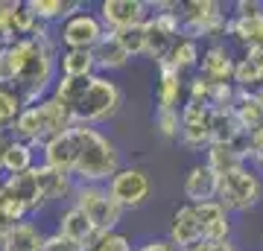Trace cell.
Masks as SVG:
<instances>
[{"mask_svg": "<svg viewBox=\"0 0 263 251\" xmlns=\"http://www.w3.org/2000/svg\"><path fill=\"white\" fill-rule=\"evenodd\" d=\"M41 152V164L65 172L76 184H108L123 167V152L103 129L73 123L59 138L47 140Z\"/></svg>", "mask_w": 263, "mask_h": 251, "instance_id": "cell-1", "label": "cell"}, {"mask_svg": "<svg viewBox=\"0 0 263 251\" xmlns=\"http://www.w3.org/2000/svg\"><path fill=\"white\" fill-rule=\"evenodd\" d=\"M21 73L15 79V88L18 96L24 100V108L27 105L41 103L44 96H50L53 85L59 79V47L56 35L53 38H21Z\"/></svg>", "mask_w": 263, "mask_h": 251, "instance_id": "cell-2", "label": "cell"}, {"mask_svg": "<svg viewBox=\"0 0 263 251\" xmlns=\"http://www.w3.org/2000/svg\"><path fill=\"white\" fill-rule=\"evenodd\" d=\"M73 126V114L67 105H62L56 96H44L41 103L27 105L24 111L18 114V120L12 126V138L24 140L29 146L41 149L47 140L59 138L62 131H67Z\"/></svg>", "mask_w": 263, "mask_h": 251, "instance_id": "cell-3", "label": "cell"}, {"mask_svg": "<svg viewBox=\"0 0 263 251\" xmlns=\"http://www.w3.org/2000/svg\"><path fill=\"white\" fill-rule=\"evenodd\" d=\"M123 103H126V93L111 76L105 73H94L85 79V88L79 93V100L73 103L70 114H73V123H82V126H103V123L114 120L120 114Z\"/></svg>", "mask_w": 263, "mask_h": 251, "instance_id": "cell-4", "label": "cell"}, {"mask_svg": "<svg viewBox=\"0 0 263 251\" xmlns=\"http://www.w3.org/2000/svg\"><path fill=\"white\" fill-rule=\"evenodd\" d=\"M181 35H190L202 44L226 41L228 21H231V3L219 0H181L179 6Z\"/></svg>", "mask_w": 263, "mask_h": 251, "instance_id": "cell-5", "label": "cell"}, {"mask_svg": "<svg viewBox=\"0 0 263 251\" xmlns=\"http://www.w3.org/2000/svg\"><path fill=\"white\" fill-rule=\"evenodd\" d=\"M179 6H181V0H158V3H149L152 15L143 24V29H146V50H143V56L149 59L152 65L167 62L173 44L179 41V35H181Z\"/></svg>", "mask_w": 263, "mask_h": 251, "instance_id": "cell-6", "label": "cell"}, {"mask_svg": "<svg viewBox=\"0 0 263 251\" xmlns=\"http://www.w3.org/2000/svg\"><path fill=\"white\" fill-rule=\"evenodd\" d=\"M216 202L226 207L228 214H252L254 207L263 202V181L254 172L252 164H240V167L228 169L219 176V193Z\"/></svg>", "mask_w": 263, "mask_h": 251, "instance_id": "cell-7", "label": "cell"}, {"mask_svg": "<svg viewBox=\"0 0 263 251\" xmlns=\"http://www.w3.org/2000/svg\"><path fill=\"white\" fill-rule=\"evenodd\" d=\"M70 205L79 207L100 234L120 231V222H123V214L126 210L111 199V193H108L105 184H76Z\"/></svg>", "mask_w": 263, "mask_h": 251, "instance_id": "cell-8", "label": "cell"}, {"mask_svg": "<svg viewBox=\"0 0 263 251\" xmlns=\"http://www.w3.org/2000/svg\"><path fill=\"white\" fill-rule=\"evenodd\" d=\"M105 35V27L97 9H79L56 27V41L62 50H94Z\"/></svg>", "mask_w": 263, "mask_h": 251, "instance_id": "cell-9", "label": "cell"}, {"mask_svg": "<svg viewBox=\"0 0 263 251\" xmlns=\"http://www.w3.org/2000/svg\"><path fill=\"white\" fill-rule=\"evenodd\" d=\"M108 193L123 210H141L152 196V178L143 167H135V164H123L117 172L108 181Z\"/></svg>", "mask_w": 263, "mask_h": 251, "instance_id": "cell-10", "label": "cell"}, {"mask_svg": "<svg viewBox=\"0 0 263 251\" xmlns=\"http://www.w3.org/2000/svg\"><path fill=\"white\" fill-rule=\"evenodd\" d=\"M105 32H123L132 27H143L149 21V0H103L97 6Z\"/></svg>", "mask_w": 263, "mask_h": 251, "instance_id": "cell-11", "label": "cell"}, {"mask_svg": "<svg viewBox=\"0 0 263 251\" xmlns=\"http://www.w3.org/2000/svg\"><path fill=\"white\" fill-rule=\"evenodd\" d=\"M234 67H237V50L228 41L205 44L202 62H199V76L202 79H208L211 85L234 82Z\"/></svg>", "mask_w": 263, "mask_h": 251, "instance_id": "cell-12", "label": "cell"}, {"mask_svg": "<svg viewBox=\"0 0 263 251\" xmlns=\"http://www.w3.org/2000/svg\"><path fill=\"white\" fill-rule=\"evenodd\" d=\"M181 146L190 152H205L211 146V108L199 103L181 105Z\"/></svg>", "mask_w": 263, "mask_h": 251, "instance_id": "cell-13", "label": "cell"}, {"mask_svg": "<svg viewBox=\"0 0 263 251\" xmlns=\"http://www.w3.org/2000/svg\"><path fill=\"white\" fill-rule=\"evenodd\" d=\"M167 240L176 245V251H190L193 245L202 242V222H199L196 205H179L170 216L167 225Z\"/></svg>", "mask_w": 263, "mask_h": 251, "instance_id": "cell-14", "label": "cell"}, {"mask_svg": "<svg viewBox=\"0 0 263 251\" xmlns=\"http://www.w3.org/2000/svg\"><path fill=\"white\" fill-rule=\"evenodd\" d=\"M219 193V176L208 167L205 161H196L193 167L184 172L181 181V196L187 205H205V202H216Z\"/></svg>", "mask_w": 263, "mask_h": 251, "instance_id": "cell-15", "label": "cell"}, {"mask_svg": "<svg viewBox=\"0 0 263 251\" xmlns=\"http://www.w3.org/2000/svg\"><path fill=\"white\" fill-rule=\"evenodd\" d=\"M184 82L187 76H181L179 70L167 62L155 65V108H170V111H181L184 105Z\"/></svg>", "mask_w": 263, "mask_h": 251, "instance_id": "cell-16", "label": "cell"}, {"mask_svg": "<svg viewBox=\"0 0 263 251\" xmlns=\"http://www.w3.org/2000/svg\"><path fill=\"white\" fill-rule=\"evenodd\" d=\"M32 169H29V172H21V176H3L0 178V184L6 187V193H9L12 199L27 210L29 219L47 207L44 196H41V190H38V181H35V172H32Z\"/></svg>", "mask_w": 263, "mask_h": 251, "instance_id": "cell-17", "label": "cell"}, {"mask_svg": "<svg viewBox=\"0 0 263 251\" xmlns=\"http://www.w3.org/2000/svg\"><path fill=\"white\" fill-rule=\"evenodd\" d=\"M56 234L67 237V240L76 242V245H82L85 251L91 248L94 240L100 237V231L91 225V219H88V216H85L76 205H65L62 210H59V216H56Z\"/></svg>", "mask_w": 263, "mask_h": 251, "instance_id": "cell-18", "label": "cell"}, {"mask_svg": "<svg viewBox=\"0 0 263 251\" xmlns=\"http://www.w3.org/2000/svg\"><path fill=\"white\" fill-rule=\"evenodd\" d=\"M35 181H38V190L44 196V202L47 205H56V202H67L70 205V199H73V190H76V181L65 172H59L53 167H44L41 161L35 164Z\"/></svg>", "mask_w": 263, "mask_h": 251, "instance_id": "cell-19", "label": "cell"}, {"mask_svg": "<svg viewBox=\"0 0 263 251\" xmlns=\"http://www.w3.org/2000/svg\"><path fill=\"white\" fill-rule=\"evenodd\" d=\"M226 41L231 47H240V53L263 50V12L260 15H252V18H237V15H231Z\"/></svg>", "mask_w": 263, "mask_h": 251, "instance_id": "cell-20", "label": "cell"}, {"mask_svg": "<svg viewBox=\"0 0 263 251\" xmlns=\"http://www.w3.org/2000/svg\"><path fill=\"white\" fill-rule=\"evenodd\" d=\"M199 222H202V242L205 240H231L234 237V222L231 214L219 202H205L196 205Z\"/></svg>", "mask_w": 263, "mask_h": 251, "instance_id": "cell-21", "label": "cell"}, {"mask_svg": "<svg viewBox=\"0 0 263 251\" xmlns=\"http://www.w3.org/2000/svg\"><path fill=\"white\" fill-rule=\"evenodd\" d=\"M91 53H94V62H97V73H105V76H111L114 70L129 67V62H132V56L126 53V47L120 44V38L114 35V32H105L103 41Z\"/></svg>", "mask_w": 263, "mask_h": 251, "instance_id": "cell-22", "label": "cell"}, {"mask_svg": "<svg viewBox=\"0 0 263 251\" xmlns=\"http://www.w3.org/2000/svg\"><path fill=\"white\" fill-rule=\"evenodd\" d=\"M44 240H47V234L38 222L32 219H24L6 234V240L0 245V251H41L44 248Z\"/></svg>", "mask_w": 263, "mask_h": 251, "instance_id": "cell-23", "label": "cell"}, {"mask_svg": "<svg viewBox=\"0 0 263 251\" xmlns=\"http://www.w3.org/2000/svg\"><path fill=\"white\" fill-rule=\"evenodd\" d=\"M205 164L214 169L216 176H222V172L240 167V164H249V158H246V138L240 143H211L205 149Z\"/></svg>", "mask_w": 263, "mask_h": 251, "instance_id": "cell-24", "label": "cell"}, {"mask_svg": "<svg viewBox=\"0 0 263 251\" xmlns=\"http://www.w3.org/2000/svg\"><path fill=\"white\" fill-rule=\"evenodd\" d=\"M202 50H205L202 41H196V38H190V35H179V41L173 44V50H170V56H167V65H173L181 76H187V73L193 76V73H199Z\"/></svg>", "mask_w": 263, "mask_h": 251, "instance_id": "cell-25", "label": "cell"}, {"mask_svg": "<svg viewBox=\"0 0 263 251\" xmlns=\"http://www.w3.org/2000/svg\"><path fill=\"white\" fill-rule=\"evenodd\" d=\"M27 6L41 24H50V27L53 24H62L73 12L85 9V3H79V0H27Z\"/></svg>", "mask_w": 263, "mask_h": 251, "instance_id": "cell-26", "label": "cell"}, {"mask_svg": "<svg viewBox=\"0 0 263 251\" xmlns=\"http://www.w3.org/2000/svg\"><path fill=\"white\" fill-rule=\"evenodd\" d=\"M35 164H38V149L9 134L6 158H3V172H6V176H21V172H29Z\"/></svg>", "mask_w": 263, "mask_h": 251, "instance_id": "cell-27", "label": "cell"}, {"mask_svg": "<svg viewBox=\"0 0 263 251\" xmlns=\"http://www.w3.org/2000/svg\"><path fill=\"white\" fill-rule=\"evenodd\" d=\"M97 73V62L91 50H62L59 53V76L88 79Z\"/></svg>", "mask_w": 263, "mask_h": 251, "instance_id": "cell-28", "label": "cell"}, {"mask_svg": "<svg viewBox=\"0 0 263 251\" xmlns=\"http://www.w3.org/2000/svg\"><path fill=\"white\" fill-rule=\"evenodd\" d=\"M234 114L246 131L263 126V93L240 91L237 93V103H234Z\"/></svg>", "mask_w": 263, "mask_h": 251, "instance_id": "cell-29", "label": "cell"}, {"mask_svg": "<svg viewBox=\"0 0 263 251\" xmlns=\"http://www.w3.org/2000/svg\"><path fill=\"white\" fill-rule=\"evenodd\" d=\"M21 73V44H0V85L3 88H15V79Z\"/></svg>", "mask_w": 263, "mask_h": 251, "instance_id": "cell-30", "label": "cell"}, {"mask_svg": "<svg viewBox=\"0 0 263 251\" xmlns=\"http://www.w3.org/2000/svg\"><path fill=\"white\" fill-rule=\"evenodd\" d=\"M21 111H24V100L18 96V91L0 85V131H3V134L12 131V126H15Z\"/></svg>", "mask_w": 263, "mask_h": 251, "instance_id": "cell-31", "label": "cell"}, {"mask_svg": "<svg viewBox=\"0 0 263 251\" xmlns=\"http://www.w3.org/2000/svg\"><path fill=\"white\" fill-rule=\"evenodd\" d=\"M152 126L164 140H179L181 131V111H170V108H155L152 114Z\"/></svg>", "mask_w": 263, "mask_h": 251, "instance_id": "cell-32", "label": "cell"}, {"mask_svg": "<svg viewBox=\"0 0 263 251\" xmlns=\"http://www.w3.org/2000/svg\"><path fill=\"white\" fill-rule=\"evenodd\" d=\"M88 251H135V242H132L129 234L108 231V234H100Z\"/></svg>", "mask_w": 263, "mask_h": 251, "instance_id": "cell-33", "label": "cell"}, {"mask_svg": "<svg viewBox=\"0 0 263 251\" xmlns=\"http://www.w3.org/2000/svg\"><path fill=\"white\" fill-rule=\"evenodd\" d=\"M114 35L120 38V44L126 47V53H129L132 59L143 56V50H146V29H143V27L123 29V32H114Z\"/></svg>", "mask_w": 263, "mask_h": 251, "instance_id": "cell-34", "label": "cell"}, {"mask_svg": "<svg viewBox=\"0 0 263 251\" xmlns=\"http://www.w3.org/2000/svg\"><path fill=\"white\" fill-rule=\"evenodd\" d=\"M41 251H85L82 245H76V242H70L67 237H62V234H47V240H44V248Z\"/></svg>", "mask_w": 263, "mask_h": 251, "instance_id": "cell-35", "label": "cell"}, {"mask_svg": "<svg viewBox=\"0 0 263 251\" xmlns=\"http://www.w3.org/2000/svg\"><path fill=\"white\" fill-rule=\"evenodd\" d=\"M263 152V126H257V129L246 131V158H249V164H252V158H257Z\"/></svg>", "mask_w": 263, "mask_h": 251, "instance_id": "cell-36", "label": "cell"}, {"mask_svg": "<svg viewBox=\"0 0 263 251\" xmlns=\"http://www.w3.org/2000/svg\"><path fill=\"white\" fill-rule=\"evenodd\" d=\"M190 251H240V245L231 237V240H205V242H199V245H193Z\"/></svg>", "mask_w": 263, "mask_h": 251, "instance_id": "cell-37", "label": "cell"}, {"mask_svg": "<svg viewBox=\"0 0 263 251\" xmlns=\"http://www.w3.org/2000/svg\"><path fill=\"white\" fill-rule=\"evenodd\" d=\"M135 251H176V245H173L167 237H149V240H143L141 245H135Z\"/></svg>", "mask_w": 263, "mask_h": 251, "instance_id": "cell-38", "label": "cell"}, {"mask_svg": "<svg viewBox=\"0 0 263 251\" xmlns=\"http://www.w3.org/2000/svg\"><path fill=\"white\" fill-rule=\"evenodd\" d=\"M6 15H9V0H0V44L6 38Z\"/></svg>", "mask_w": 263, "mask_h": 251, "instance_id": "cell-39", "label": "cell"}, {"mask_svg": "<svg viewBox=\"0 0 263 251\" xmlns=\"http://www.w3.org/2000/svg\"><path fill=\"white\" fill-rule=\"evenodd\" d=\"M15 228V222H9L6 216H0V245H3V240H6V234Z\"/></svg>", "mask_w": 263, "mask_h": 251, "instance_id": "cell-40", "label": "cell"}, {"mask_svg": "<svg viewBox=\"0 0 263 251\" xmlns=\"http://www.w3.org/2000/svg\"><path fill=\"white\" fill-rule=\"evenodd\" d=\"M6 143H9V134L0 131V178H3V158H6Z\"/></svg>", "mask_w": 263, "mask_h": 251, "instance_id": "cell-41", "label": "cell"}, {"mask_svg": "<svg viewBox=\"0 0 263 251\" xmlns=\"http://www.w3.org/2000/svg\"><path fill=\"white\" fill-rule=\"evenodd\" d=\"M252 167H254V172L260 176V181H263V152L257 155V158H252Z\"/></svg>", "mask_w": 263, "mask_h": 251, "instance_id": "cell-42", "label": "cell"}]
</instances>
